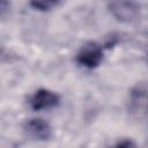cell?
<instances>
[{
	"label": "cell",
	"instance_id": "6da1fadb",
	"mask_svg": "<svg viewBox=\"0 0 148 148\" xmlns=\"http://www.w3.org/2000/svg\"><path fill=\"white\" fill-rule=\"evenodd\" d=\"M108 9L116 20L124 23L136 21L141 13V6L135 1H111L108 3Z\"/></svg>",
	"mask_w": 148,
	"mask_h": 148
},
{
	"label": "cell",
	"instance_id": "7a4b0ae2",
	"mask_svg": "<svg viewBox=\"0 0 148 148\" xmlns=\"http://www.w3.org/2000/svg\"><path fill=\"white\" fill-rule=\"evenodd\" d=\"M103 60V49L96 43L84 44L76 54V61L84 68L92 69L101 65Z\"/></svg>",
	"mask_w": 148,
	"mask_h": 148
},
{
	"label": "cell",
	"instance_id": "3957f363",
	"mask_svg": "<svg viewBox=\"0 0 148 148\" xmlns=\"http://www.w3.org/2000/svg\"><path fill=\"white\" fill-rule=\"evenodd\" d=\"M60 103V96L45 88H40L36 90L29 99V105L34 111H42L56 108Z\"/></svg>",
	"mask_w": 148,
	"mask_h": 148
},
{
	"label": "cell",
	"instance_id": "277c9868",
	"mask_svg": "<svg viewBox=\"0 0 148 148\" xmlns=\"http://www.w3.org/2000/svg\"><path fill=\"white\" fill-rule=\"evenodd\" d=\"M23 130L30 138L38 141H46L52 136L51 125L42 118L28 119L23 125Z\"/></svg>",
	"mask_w": 148,
	"mask_h": 148
},
{
	"label": "cell",
	"instance_id": "5b68a950",
	"mask_svg": "<svg viewBox=\"0 0 148 148\" xmlns=\"http://www.w3.org/2000/svg\"><path fill=\"white\" fill-rule=\"evenodd\" d=\"M146 108H147V87L146 83L136 84L130 94V103L128 109L135 116L146 117Z\"/></svg>",
	"mask_w": 148,
	"mask_h": 148
},
{
	"label": "cell",
	"instance_id": "8992f818",
	"mask_svg": "<svg viewBox=\"0 0 148 148\" xmlns=\"http://www.w3.org/2000/svg\"><path fill=\"white\" fill-rule=\"evenodd\" d=\"M58 5L57 1H45V0H38V1H31L30 6L36 9V10H42V12H46V10H51L53 7H56Z\"/></svg>",
	"mask_w": 148,
	"mask_h": 148
},
{
	"label": "cell",
	"instance_id": "52a82bcc",
	"mask_svg": "<svg viewBox=\"0 0 148 148\" xmlns=\"http://www.w3.org/2000/svg\"><path fill=\"white\" fill-rule=\"evenodd\" d=\"M10 2L9 1H5V0H0V17L6 16L9 10H10Z\"/></svg>",
	"mask_w": 148,
	"mask_h": 148
},
{
	"label": "cell",
	"instance_id": "ba28073f",
	"mask_svg": "<svg viewBox=\"0 0 148 148\" xmlns=\"http://www.w3.org/2000/svg\"><path fill=\"white\" fill-rule=\"evenodd\" d=\"M113 148H136V145L132 140H123L118 142Z\"/></svg>",
	"mask_w": 148,
	"mask_h": 148
}]
</instances>
